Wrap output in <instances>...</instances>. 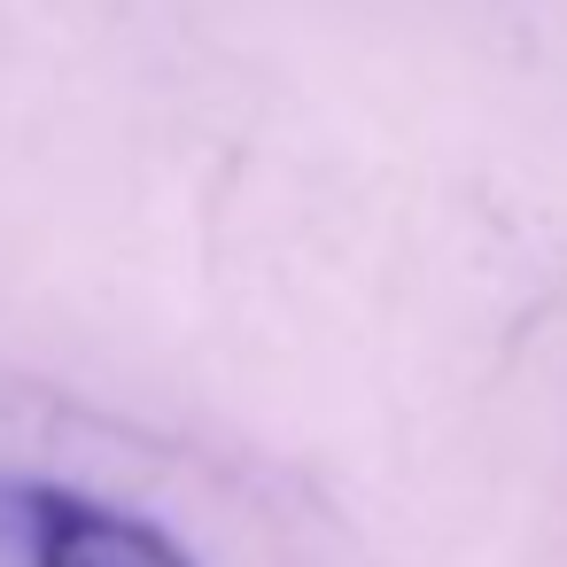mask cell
Listing matches in <instances>:
<instances>
[{"label": "cell", "instance_id": "cell-1", "mask_svg": "<svg viewBox=\"0 0 567 567\" xmlns=\"http://www.w3.org/2000/svg\"><path fill=\"white\" fill-rule=\"evenodd\" d=\"M0 528L17 536L24 567H195V551H179L156 520L55 482H0Z\"/></svg>", "mask_w": 567, "mask_h": 567}]
</instances>
